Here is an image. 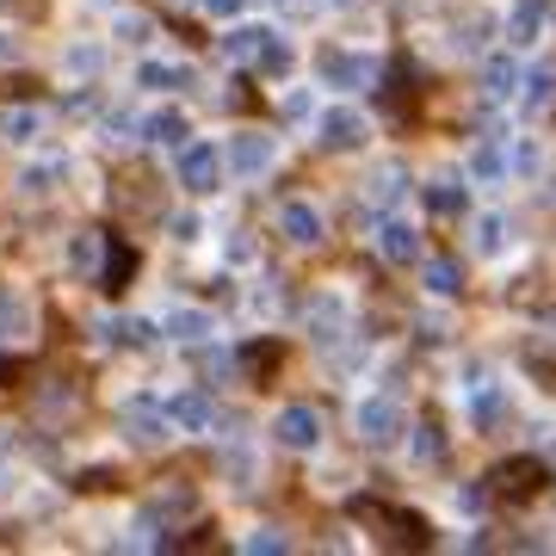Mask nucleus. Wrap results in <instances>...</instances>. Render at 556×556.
Listing matches in <instances>:
<instances>
[{
    "instance_id": "f257e3e1",
    "label": "nucleus",
    "mask_w": 556,
    "mask_h": 556,
    "mask_svg": "<svg viewBox=\"0 0 556 556\" xmlns=\"http://www.w3.org/2000/svg\"><path fill=\"white\" fill-rule=\"evenodd\" d=\"M223 174H229V161H223V149L211 137H186L174 149V179L192 192V199H211L223 186Z\"/></svg>"
},
{
    "instance_id": "f03ea898",
    "label": "nucleus",
    "mask_w": 556,
    "mask_h": 556,
    "mask_svg": "<svg viewBox=\"0 0 556 556\" xmlns=\"http://www.w3.org/2000/svg\"><path fill=\"white\" fill-rule=\"evenodd\" d=\"M378 56L365 50H316V80L334 87V93H358V87H378Z\"/></svg>"
},
{
    "instance_id": "7ed1b4c3",
    "label": "nucleus",
    "mask_w": 556,
    "mask_h": 556,
    "mask_svg": "<svg viewBox=\"0 0 556 556\" xmlns=\"http://www.w3.org/2000/svg\"><path fill=\"white\" fill-rule=\"evenodd\" d=\"M316 142L328 155H358L371 142V118L358 105H328V112H316Z\"/></svg>"
},
{
    "instance_id": "20e7f679",
    "label": "nucleus",
    "mask_w": 556,
    "mask_h": 556,
    "mask_svg": "<svg viewBox=\"0 0 556 556\" xmlns=\"http://www.w3.org/2000/svg\"><path fill=\"white\" fill-rule=\"evenodd\" d=\"M303 328L316 346H340V340L353 334V298L346 291H316L309 309H303Z\"/></svg>"
},
{
    "instance_id": "39448f33",
    "label": "nucleus",
    "mask_w": 556,
    "mask_h": 556,
    "mask_svg": "<svg viewBox=\"0 0 556 556\" xmlns=\"http://www.w3.org/2000/svg\"><path fill=\"white\" fill-rule=\"evenodd\" d=\"M223 161H229L236 179H266L278 161V137H266V130H236L229 149H223Z\"/></svg>"
},
{
    "instance_id": "423d86ee",
    "label": "nucleus",
    "mask_w": 556,
    "mask_h": 556,
    "mask_svg": "<svg viewBox=\"0 0 556 556\" xmlns=\"http://www.w3.org/2000/svg\"><path fill=\"white\" fill-rule=\"evenodd\" d=\"M118 427H124V439H130L137 452H155V445H167V433H174L155 396H130V402L118 408Z\"/></svg>"
},
{
    "instance_id": "0eeeda50",
    "label": "nucleus",
    "mask_w": 556,
    "mask_h": 556,
    "mask_svg": "<svg viewBox=\"0 0 556 556\" xmlns=\"http://www.w3.org/2000/svg\"><path fill=\"white\" fill-rule=\"evenodd\" d=\"M266 433H273L285 452H321V415L309 408V402H285Z\"/></svg>"
},
{
    "instance_id": "6e6552de",
    "label": "nucleus",
    "mask_w": 556,
    "mask_h": 556,
    "mask_svg": "<svg viewBox=\"0 0 556 556\" xmlns=\"http://www.w3.org/2000/svg\"><path fill=\"white\" fill-rule=\"evenodd\" d=\"M353 427H358L365 445H390V439L402 433V402L390 396V390H383V396H365L353 408Z\"/></svg>"
},
{
    "instance_id": "1a4fd4ad",
    "label": "nucleus",
    "mask_w": 556,
    "mask_h": 556,
    "mask_svg": "<svg viewBox=\"0 0 556 556\" xmlns=\"http://www.w3.org/2000/svg\"><path fill=\"white\" fill-rule=\"evenodd\" d=\"M161 415H167L174 433H211L217 427V402L204 390H174V396H161Z\"/></svg>"
},
{
    "instance_id": "9d476101",
    "label": "nucleus",
    "mask_w": 556,
    "mask_h": 556,
    "mask_svg": "<svg viewBox=\"0 0 556 556\" xmlns=\"http://www.w3.org/2000/svg\"><path fill=\"white\" fill-rule=\"evenodd\" d=\"M278 236L291 241V248H321L328 241V217L309 199H285L278 204Z\"/></svg>"
},
{
    "instance_id": "9b49d317",
    "label": "nucleus",
    "mask_w": 556,
    "mask_h": 556,
    "mask_svg": "<svg viewBox=\"0 0 556 556\" xmlns=\"http://www.w3.org/2000/svg\"><path fill=\"white\" fill-rule=\"evenodd\" d=\"M68 174H75V161H68V155L25 161L20 179H13V192H20V199H50V192H62V186H68Z\"/></svg>"
},
{
    "instance_id": "f8f14e48",
    "label": "nucleus",
    "mask_w": 556,
    "mask_h": 556,
    "mask_svg": "<svg viewBox=\"0 0 556 556\" xmlns=\"http://www.w3.org/2000/svg\"><path fill=\"white\" fill-rule=\"evenodd\" d=\"M137 137L149 142V149H179V142L192 137V118H186L179 105H161V112H149V118L137 124Z\"/></svg>"
},
{
    "instance_id": "ddd939ff",
    "label": "nucleus",
    "mask_w": 556,
    "mask_h": 556,
    "mask_svg": "<svg viewBox=\"0 0 556 556\" xmlns=\"http://www.w3.org/2000/svg\"><path fill=\"white\" fill-rule=\"evenodd\" d=\"M192 80H199L192 62H167V56H149L137 68V87H149V93H186Z\"/></svg>"
},
{
    "instance_id": "4468645a",
    "label": "nucleus",
    "mask_w": 556,
    "mask_h": 556,
    "mask_svg": "<svg viewBox=\"0 0 556 556\" xmlns=\"http://www.w3.org/2000/svg\"><path fill=\"white\" fill-rule=\"evenodd\" d=\"M155 334H161V328L149 316H105L100 321V340H105V346H118V353H142Z\"/></svg>"
},
{
    "instance_id": "2eb2a0df",
    "label": "nucleus",
    "mask_w": 556,
    "mask_h": 556,
    "mask_svg": "<svg viewBox=\"0 0 556 556\" xmlns=\"http://www.w3.org/2000/svg\"><path fill=\"white\" fill-rule=\"evenodd\" d=\"M402 192H408V167H402V161H378V167L365 174V204H371V211H390Z\"/></svg>"
},
{
    "instance_id": "dca6fc26",
    "label": "nucleus",
    "mask_w": 556,
    "mask_h": 556,
    "mask_svg": "<svg viewBox=\"0 0 556 556\" xmlns=\"http://www.w3.org/2000/svg\"><path fill=\"white\" fill-rule=\"evenodd\" d=\"M155 328H161L167 340H186V346H199V340L217 334V316H211V309H186V303H179V309H167Z\"/></svg>"
},
{
    "instance_id": "f3484780",
    "label": "nucleus",
    "mask_w": 556,
    "mask_h": 556,
    "mask_svg": "<svg viewBox=\"0 0 556 556\" xmlns=\"http://www.w3.org/2000/svg\"><path fill=\"white\" fill-rule=\"evenodd\" d=\"M43 105H0V137L13 142V149H31L43 137Z\"/></svg>"
},
{
    "instance_id": "a211bd4d",
    "label": "nucleus",
    "mask_w": 556,
    "mask_h": 556,
    "mask_svg": "<svg viewBox=\"0 0 556 556\" xmlns=\"http://www.w3.org/2000/svg\"><path fill=\"white\" fill-rule=\"evenodd\" d=\"M266 38H273V25H248V20H229V31H223V62H254L260 50H266Z\"/></svg>"
},
{
    "instance_id": "6ab92c4d",
    "label": "nucleus",
    "mask_w": 556,
    "mask_h": 556,
    "mask_svg": "<svg viewBox=\"0 0 556 556\" xmlns=\"http://www.w3.org/2000/svg\"><path fill=\"white\" fill-rule=\"evenodd\" d=\"M378 254L390 260V266H415V260H420V236H415V223H396V217L383 223V229H378Z\"/></svg>"
},
{
    "instance_id": "aec40b11",
    "label": "nucleus",
    "mask_w": 556,
    "mask_h": 556,
    "mask_svg": "<svg viewBox=\"0 0 556 556\" xmlns=\"http://www.w3.org/2000/svg\"><path fill=\"white\" fill-rule=\"evenodd\" d=\"M519 68L514 62V50H495V56L482 62V87H489V100H519Z\"/></svg>"
},
{
    "instance_id": "412c9836",
    "label": "nucleus",
    "mask_w": 556,
    "mask_h": 556,
    "mask_svg": "<svg viewBox=\"0 0 556 556\" xmlns=\"http://www.w3.org/2000/svg\"><path fill=\"white\" fill-rule=\"evenodd\" d=\"M538 477H544V464H538V457H514V464H501V470H495V495L526 501V495H538Z\"/></svg>"
},
{
    "instance_id": "4be33fe9",
    "label": "nucleus",
    "mask_w": 556,
    "mask_h": 556,
    "mask_svg": "<svg viewBox=\"0 0 556 556\" xmlns=\"http://www.w3.org/2000/svg\"><path fill=\"white\" fill-rule=\"evenodd\" d=\"M538 31H544V0H519L507 13V50H532Z\"/></svg>"
},
{
    "instance_id": "5701e85b",
    "label": "nucleus",
    "mask_w": 556,
    "mask_h": 556,
    "mask_svg": "<svg viewBox=\"0 0 556 556\" xmlns=\"http://www.w3.org/2000/svg\"><path fill=\"white\" fill-rule=\"evenodd\" d=\"M538 174H544V142L532 137L507 142V179H538Z\"/></svg>"
},
{
    "instance_id": "b1692460",
    "label": "nucleus",
    "mask_w": 556,
    "mask_h": 556,
    "mask_svg": "<svg viewBox=\"0 0 556 556\" xmlns=\"http://www.w3.org/2000/svg\"><path fill=\"white\" fill-rule=\"evenodd\" d=\"M470 179L501 186V179H507V149H501V142H477V149H470Z\"/></svg>"
},
{
    "instance_id": "393cba45",
    "label": "nucleus",
    "mask_w": 556,
    "mask_h": 556,
    "mask_svg": "<svg viewBox=\"0 0 556 556\" xmlns=\"http://www.w3.org/2000/svg\"><path fill=\"white\" fill-rule=\"evenodd\" d=\"M470 248H477V254H501V248H507V217H501V211H477Z\"/></svg>"
},
{
    "instance_id": "a878e982",
    "label": "nucleus",
    "mask_w": 556,
    "mask_h": 556,
    "mask_svg": "<svg viewBox=\"0 0 556 556\" xmlns=\"http://www.w3.org/2000/svg\"><path fill=\"white\" fill-rule=\"evenodd\" d=\"M501 415H507V390H501V383H477V390H470V420H477V427H495Z\"/></svg>"
},
{
    "instance_id": "bb28decb",
    "label": "nucleus",
    "mask_w": 556,
    "mask_h": 556,
    "mask_svg": "<svg viewBox=\"0 0 556 556\" xmlns=\"http://www.w3.org/2000/svg\"><path fill=\"white\" fill-rule=\"evenodd\" d=\"M519 87H526L519 105H526V112H544V105L556 100V68H532V75H519Z\"/></svg>"
},
{
    "instance_id": "cd10ccee",
    "label": "nucleus",
    "mask_w": 556,
    "mask_h": 556,
    "mask_svg": "<svg viewBox=\"0 0 556 556\" xmlns=\"http://www.w3.org/2000/svg\"><path fill=\"white\" fill-rule=\"evenodd\" d=\"M25 328H31V303L20 298V291H0V340H25Z\"/></svg>"
},
{
    "instance_id": "c85d7f7f",
    "label": "nucleus",
    "mask_w": 556,
    "mask_h": 556,
    "mask_svg": "<svg viewBox=\"0 0 556 556\" xmlns=\"http://www.w3.org/2000/svg\"><path fill=\"white\" fill-rule=\"evenodd\" d=\"M464 186H457V179H433V186H427V211H433V217H464Z\"/></svg>"
},
{
    "instance_id": "c756f323",
    "label": "nucleus",
    "mask_w": 556,
    "mask_h": 556,
    "mask_svg": "<svg viewBox=\"0 0 556 556\" xmlns=\"http://www.w3.org/2000/svg\"><path fill=\"white\" fill-rule=\"evenodd\" d=\"M291 62H298V56H291V43H285V38L273 31V38H266V50L254 56V68H260L266 80H285V75H291Z\"/></svg>"
},
{
    "instance_id": "7c9ffc66",
    "label": "nucleus",
    "mask_w": 556,
    "mask_h": 556,
    "mask_svg": "<svg viewBox=\"0 0 556 556\" xmlns=\"http://www.w3.org/2000/svg\"><path fill=\"white\" fill-rule=\"evenodd\" d=\"M100 68H105L100 43H75V50L62 56V75H68V80H87V75H100Z\"/></svg>"
},
{
    "instance_id": "2f4dec72",
    "label": "nucleus",
    "mask_w": 556,
    "mask_h": 556,
    "mask_svg": "<svg viewBox=\"0 0 556 556\" xmlns=\"http://www.w3.org/2000/svg\"><path fill=\"white\" fill-rule=\"evenodd\" d=\"M68 266H75L80 278H100V236H68Z\"/></svg>"
},
{
    "instance_id": "473e14b6",
    "label": "nucleus",
    "mask_w": 556,
    "mask_h": 556,
    "mask_svg": "<svg viewBox=\"0 0 556 556\" xmlns=\"http://www.w3.org/2000/svg\"><path fill=\"white\" fill-rule=\"evenodd\" d=\"M137 273V254H130V248H124V241H112V248H105V266H100V278H105V291H118L124 278Z\"/></svg>"
},
{
    "instance_id": "72a5a7b5",
    "label": "nucleus",
    "mask_w": 556,
    "mask_h": 556,
    "mask_svg": "<svg viewBox=\"0 0 556 556\" xmlns=\"http://www.w3.org/2000/svg\"><path fill=\"white\" fill-rule=\"evenodd\" d=\"M112 38L130 43V50H142V43L155 38V25L142 20V13H112Z\"/></svg>"
},
{
    "instance_id": "f704fd0d",
    "label": "nucleus",
    "mask_w": 556,
    "mask_h": 556,
    "mask_svg": "<svg viewBox=\"0 0 556 556\" xmlns=\"http://www.w3.org/2000/svg\"><path fill=\"white\" fill-rule=\"evenodd\" d=\"M408 457H415V464H439V457H445V439H439L433 420H420V427H415V439H408Z\"/></svg>"
},
{
    "instance_id": "c9c22d12",
    "label": "nucleus",
    "mask_w": 556,
    "mask_h": 556,
    "mask_svg": "<svg viewBox=\"0 0 556 556\" xmlns=\"http://www.w3.org/2000/svg\"><path fill=\"white\" fill-rule=\"evenodd\" d=\"M137 112H105V118H100V137L105 142H137Z\"/></svg>"
},
{
    "instance_id": "e433bc0d",
    "label": "nucleus",
    "mask_w": 556,
    "mask_h": 556,
    "mask_svg": "<svg viewBox=\"0 0 556 556\" xmlns=\"http://www.w3.org/2000/svg\"><path fill=\"white\" fill-rule=\"evenodd\" d=\"M427 291H433V298H452L457 291V260H427Z\"/></svg>"
},
{
    "instance_id": "4c0bfd02",
    "label": "nucleus",
    "mask_w": 556,
    "mask_h": 556,
    "mask_svg": "<svg viewBox=\"0 0 556 556\" xmlns=\"http://www.w3.org/2000/svg\"><path fill=\"white\" fill-rule=\"evenodd\" d=\"M167 229H174V241H186V248H192V241L204 236V217H199V211H174V217H167Z\"/></svg>"
},
{
    "instance_id": "58836bf2",
    "label": "nucleus",
    "mask_w": 556,
    "mask_h": 556,
    "mask_svg": "<svg viewBox=\"0 0 556 556\" xmlns=\"http://www.w3.org/2000/svg\"><path fill=\"white\" fill-rule=\"evenodd\" d=\"M223 464H229V477H236V489H254V452H229Z\"/></svg>"
},
{
    "instance_id": "ea45409f",
    "label": "nucleus",
    "mask_w": 556,
    "mask_h": 556,
    "mask_svg": "<svg viewBox=\"0 0 556 556\" xmlns=\"http://www.w3.org/2000/svg\"><path fill=\"white\" fill-rule=\"evenodd\" d=\"M199 7H204V13H211V20H223V25H229V20H241V13H248V0H199Z\"/></svg>"
},
{
    "instance_id": "a19ab883",
    "label": "nucleus",
    "mask_w": 556,
    "mask_h": 556,
    "mask_svg": "<svg viewBox=\"0 0 556 556\" xmlns=\"http://www.w3.org/2000/svg\"><path fill=\"white\" fill-rule=\"evenodd\" d=\"M248 551H254V556H266V551H291V544H285V532H254V538H248Z\"/></svg>"
},
{
    "instance_id": "79ce46f5",
    "label": "nucleus",
    "mask_w": 556,
    "mask_h": 556,
    "mask_svg": "<svg viewBox=\"0 0 556 556\" xmlns=\"http://www.w3.org/2000/svg\"><path fill=\"white\" fill-rule=\"evenodd\" d=\"M204 371H211V383H217V378H236V358L217 346V353H204Z\"/></svg>"
},
{
    "instance_id": "37998d69",
    "label": "nucleus",
    "mask_w": 556,
    "mask_h": 556,
    "mask_svg": "<svg viewBox=\"0 0 556 556\" xmlns=\"http://www.w3.org/2000/svg\"><path fill=\"white\" fill-rule=\"evenodd\" d=\"M457 507H464V514H482V507H489V489H477V482L457 489Z\"/></svg>"
},
{
    "instance_id": "c03bdc74",
    "label": "nucleus",
    "mask_w": 556,
    "mask_h": 556,
    "mask_svg": "<svg viewBox=\"0 0 556 556\" xmlns=\"http://www.w3.org/2000/svg\"><path fill=\"white\" fill-rule=\"evenodd\" d=\"M20 50H25V38H13V31L0 25V68H7V62H20Z\"/></svg>"
},
{
    "instance_id": "a18cd8bd",
    "label": "nucleus",
    "mask_w": 556,
    "mask_h": 556,
    "mask_svg": "<svg viewBox=\"0 0 556 556\" xmlns=\"http://www.w3.org/2000/svg\"><path fill=\"white\" fill-rule=\"evenodd\" d=\"M285 118H291V124L309 118V93H285Z\"/></svg>"
},
{
    "instance_id": "49530a36",
    "label": "nucleus",
    "mask_w": 556,
    "mask_h": 556,
    "mask_svg": "<svg viewBox=\"0 0 556 556\" xmlns=\"http://www.w3.org/2000/svg\"><path fill=\"white\" fill-rule=\"evenodd\" d=\"M248 303H254V316H273V309H278V291H273V285H266V291H254V298H248Z\"/></svg>"
},
{
    "instance_id": "de8ad7c7",
    "label": "nucleus",
    "mask_w": 556,
    "mask_h": 556,
    "mask_svg": "<svg viewBox=\"0 0 556 556\" xmlns=\"http://www.w3.org/2000/svg\"><path fill=\"white\" fill-rule=\"evenodd\" d=\"M273 7H285V13H309L316 0H273Z\"/></svg>"
},
{
    "instance_id": "09e8293b",
    "label": "nucleus",
    "mask_w": 556,
    "mask_h": 556,
    "mask_svg": "<svg viewBox=\"0 0 556 556\" xmlns=\"http://www.w3.org/2000/svg\"><path fill=\"white\" fill-rule=\"evenodd\" d=\"M13 489H20V482H13V470H0V501L13 495Z\"/></svg>"
},
{
    "instance_id": "8fccbe9b",
    "label": "nucleus",
    "mask_w": 556,
    "mask_h": 556,
    "mask_svg": "<svg viewBox=\"0 0 556 556\" xmlns=\"http://www.w3.org/2000/svg\"><path fill=\"white\" fill-rule=\"evenodd\" d=\"M0 378H13V365H7V358H0Z\"/></svg>"
},
{
    "instance_id": "3c124183",
    "label": "nucleus",
    "mask_w": 556,
    "mask_h": 556,
    "mask_svg": "<svg viewBox=\"0 0 556 556\" xmlns=\"http://www.w3.org/2000/svg\"><path fill=\"white\" fill-rule=\"evenodd\" d=\"M93 7H118V0H93Z\"/></svg>"
},
{
    "instance_id": "603ef678",
    "label": "nucleus",
    "mask_w": 556,
    "mask_h": 556,
    "mask_svg": "<svg viewBox=\"0 0 556 556\" xmlns=\"http://www.w3.org/2000/svg\"><path fill=\"white\" fill-rule=\"evenodd\" d=\"M334 7H358V0H334Z\"/></svg>"
},
{
    "instance_id": "864d4df0",
    "label": "nucleus",
    "mask_w": 556,
    "mask_h": 556,
    "mask_svg": "<svg viewBox=\"0 0 556 556\" xmlns=\"http://www.w3.org/2000/svg\"><path fill=\"white\" fill-rule=\"evenodd\" d=\"M551 20H556V0H551Z\"/></svg>"
}]
</instances>
